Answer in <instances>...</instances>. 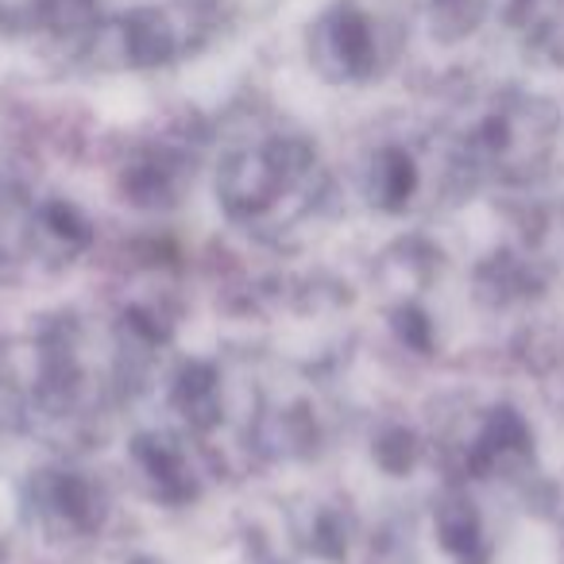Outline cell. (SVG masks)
<instances>
[{
	"instance_id": "6da1fadb",
	"label": "cell",
	"mask_w": 564,
	"mask_h": 564,
	"mask_svg": "<svg viewBox=\"0 0 564 564\" xmlns=\"http://www.w3.org/2000/svg\"><path fill=\"white\" fill-rule=\"evenodd\" d=\"M35 507L55 533H94L105 518L101 491L70 471H47L35 484Z\"/></svg>"
},
{
	"instance_id": "7a4b0ae2",
	"label": "cell",
	"mask_w": 564,
	"mask_h": 564,
	"mask_svg": "<svg viewBox=\"0 0 564 564\" xmlns=\"http://www.w3.org/2000/svg\"><path fill=\"white\" fill-rule=\"evenodd\" d=\"M135 460H140L143 476L155 484V491L163 495V499L178 502V499H186V495H194V468H189L178 441H171V437L135 441Z\"/></svg>"
},
{
	"instance_id": "3957f363",
	"label": "cell",
	"mask_w": 564,
	"mask_h": 564,
	"mask_svg": "<svg viewBox=\"0 0 564 564\" xmlns=\"http://www.w3.org/2000/svg\"><path fill=\"white\" fill-rule=\"evenodd\" d=\"M32 240L43 256L51 259H70L74 251L86 243V220L74 209H63V205H51V209L35 213L32 220Z\"/></svg>"
},
{
	"instance_id": "277c9868",
	"label": "cell",
	"mask_w": 564,
	"mask_h": 564,
	"mask_svg": "<svg viewBox=\"0 0 564 564\" xmlns=\"http://www.w3.org/2000/svg\"><path fill=\"white\" fill-rule=\"evenodd\" d=\"M174 399H178V410L186 414V422L197 425V430H209V425L220 417V383L209 368H202V364H197V368H186Z\"/></svg>"
},
{
	"instance_id": "5b68a950",
	"label": "cell",
	"mask_w": 564,
	"mask_h": 564,
	"mask_svg": "<svg viewBox=\"0 0 564 564\" xmlns=\"http://www.w3.org/2000/svg\"><path fill=\"white\" fill-rule=\"evenodd\" d=\"M437 530H441V541H445L448 553L464 556V561H471L476 549H479V541H484L476 507H471L468 499H456V495L453 499H445V507H441Z\"/></svg>"
},
{
	"instance_id": "8992f818",
	"label": "cell",
	"mask_w": 564,
	"mask_h": 564,
	"mask_svg": "<svg viewBox=\"0 0 564 564\" xmlns=\"http://www.w3.org/2000/svg\"><path fill=\"white\" fill-rule=\"evenodd\" d=\"M132 564H163V561H151V556H140V561H132Z\"/></svg>"
}]
</instances>
